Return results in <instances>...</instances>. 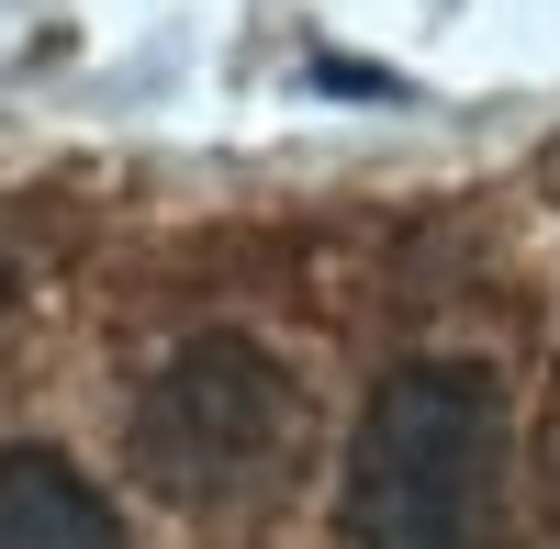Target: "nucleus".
I'll use <instances>...</instances> for the list:
<instances>
[{
  "instance_id": "f257e3e1",
  "label": "nucleus",
  "mask_w": 560,
  "mask_h": 549,
  "mask_svg": "<svg viewBox=\"0 0 560 549\" xmlns=\"http://www.w3.org/2000/svg\"><path fill=\"white\" fill-rule=\"evenodd\" d=\"M504 516V393L482 359H393L348 437L359 549H493Z\"/></svg>"
},
{
  "instance_id": "f03ea898",
  "label": "nucleus",
  "mask_w": 560,
  "mask_h": 549,
  "mask_svg": "<svg viewBox=\"0 0 560 549\" xmlns=\"http://www.w3.org/2000/svg\"><path fill=\"white\" fill-rule=\"evenodd\" d=\"M303 427V382L258 337H191L135 393V482L168 505H236L280 471Z\"/></svg>"
},
{
  "instance_id": "7ed1b4c3",
  "label": "nucleus",
  "mask_w": 560,
  "mask_h": 549,
  "mask_svg": "<svg viewBox=\"0 0 560 549\" xmlns=\"http://www.w3.org/2000/svg\"><path fill=\"white\" fill-rule=\"evenodd\" d=\"M0 549H124L113 505L57 448H0Z\"/></svg>"
}]
</instances>
